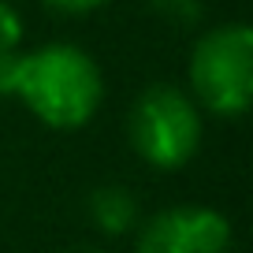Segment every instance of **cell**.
<instances>
[{
	"label": "cell",
	"instance_id": "cell-1",
	"mask_svg": "<svg viewBox=\"0 0 253 253\" xmlns=\"http://www.w3.org/2000/svg\"><path fill=\"white\" fill-rule=\"evenodd\" d=\"M11 97L52 130H79L101 108L104 79L93 56L79 45H45L19 52Z\"/></svg>",
	"mask_w": 253,
	"mask_h": 253
},
{
	"label": "cell",
	"instance_id": "cell-2",
	"mask_svg": "<svg viewBox=\"0 0 253 253\" xmlns=\"http://www.w3.org/2000/svg\"><path fill=\"white\" fill-rule=\"evenodd\" d=\"M190 89L216 116H242L253 101V30L227 23L201 34L190 52Z\"/></svg>",
	"mask_w": 253,
	"mask_h": 253
},
{
	"label": "cell",
	"instance_id": "cell-3",
	"mask_svg": "<svg viewBox=\"0 0 253 253\" xmlns=\"http://www.w3.org/2000/svg\"><path fill=\"white\" fill-rule=\"evenodd\" d=\"M130 142L160 171L182 168L201 145L198 101L179 86H149L130 108Z\"/></svg>",
	"mask_w": 253,
	"mask_h": 253
},
{
	"label": "cell",
	"instance_id": "cell-4",
	"mask_svg": "<svg viewBox=\"0 0 253 253\" xmlns=\"http://www.w3.org/2000/svg\"><path fill=\"white\" fill-rule=\"evenodd\" d=\"M138 253H231V223L209 205L164 209L142 227Z\"/></svg>",
	"mask_w": 253,
	"mask_h": 253
},
{
	"label": "cell",
	"instance_id": "cell-5",
	"mask_svg": "<svg viewBox=\"0 0 253 253\" xmlns=\"http://www.w3.org/2000/svg\"><path fill=\"white\" fill-rule=\"evenodd\" d=\"M89 220L104 235H126L138 223V198L126 186H97L89 194Z\"/></svg>",
	"mask_w": 253,
	"mask_h": 253
},
{
	"label": "cell",
	"instance_id": "cell-6",
	"mask_svg": "<svg viewBox=\"0 0 253 253\" xmlns=\"http://www.w3.org/2000/svg\"><path fill=\"white\" fill-rule=\"evenodd\" d=\"M149 4L168 23H198L201 15V0H149Z\"/></svg>",
	"mask_w": 253,
	"mask_h": 253
},
{
	"label": "cell",
	"instance_id": "cell-7",
	"mask_svg": "<svg viewBox=\"0 0 253 253\" xmlns=\"http://www.w3.org/2000/svg\"><path fill=\"white\" fill-rule=\"evenodd\" d=\"M23 41V19L8 0H0V52H15Z\"/></svg>",
	"mask_w": 253,
	"mask_h": 253
},
{
	"label": "cell",
	"instance_id": "cell-8",
	"mask_svg": "<svg viewBox=\"0 0 253 253\" xmlns=\"http://www.w3.org/2000/svg\"><path fill=\"white\" fill-rule=\"evenodd\" d=\"M52 11H63V15H86V11L101 8V4H108V0H45Z\"/></svg>",
	"mask_w": 253,
	"mask_h": 253
},
{
	"label": "cell",
	"instance_id": "cell-9",
	"mask_svg": "<svg viewBox=\"0 0 253 253\" xmlns=\"http://www.w3.org/2000/svg\"><path fill=\"white\" fill-rule=\"evenodd\" d=\"M82 253H101V250H82Z\"/></svg>",
	"mask_w": 253,
	"mask_h": 253
}]
</instances>
